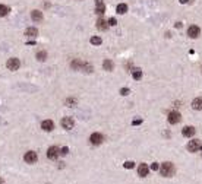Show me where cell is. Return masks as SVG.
Returning a JSON list of instances; mask_svg holds the SVG:
<instances>
[{
  "instance_id": "cell-1",
  "label": "cell",
  "mask_w": 202,
  "mask_h": 184,
  "mask_svg": "<svg viewBox=\"0 0 202 184\" xmlns=\"http://www.w3.org/2000/svg\"><path fill=\"white\" fill-rule=\"evenodd\" d=\"M160 174L163 177H171L174 174V167L171 162H164L161 167H160Z\"/></svg>"
},
{
  "instance_id": "cell-2",
  "label": "cell",
  "mask_w": 202,
  "mask_h": 184,
  "mask_svg": "<svg viewBox=\"0 0 202 184\" xmlns=\"http://www.w3.org/2000/svg\"><path fill=\"white\" fill-rule=\"evenodd\" d=\"M6 66H8V69H9V70H12V72L18 70V69H19V66H21V63H19V59H16V57H12V59H9V60H8V63H6Z\"/></svg>"
},
{
  "instance_id": "cell-3",
  "label": "cell",
  "mask_w": 202,
  "mask_h": 184,
  "mask_svg": "<svg viewBox=\"0 0 202 184\" xmlns=\"http://www.w3.org/2000/svg\"><path fill=\"white\" fill-rule=\"evenodd\" d=\"M167 120H168L170 124H177L179 121L182 120V116H180V112H179V111H171L168 114V119Z\"/></svg>"
},
{
  "instance_id": "cell-4",
  "label": "cell",
  "mask_w": 202,
  "mask_h": 184,
  "mask_svg": "<svg viewBox=\"0 0 202 184\" xmlns=\"http://www.w3.org/2000/svg\"><path fill=\"white\" fill-rule=\"evenodd\" d=\"M59 155H60V149H59L57 146H51V148H49V151H47V158H49V159L54 161V159H57Z\"/></svg>"
},
{
  "instance_id": "cell-5",
  "label": "cell",
  "mask_w": 202,
  "mask_h": 184,
  "mask_svg": "<svg viewBox=\"0 0 202 184\" xmlns=\"http://www.w3.org/2000/svg\"><path fill=\"white\" fill-rule=\"evenodd\" d=\"M24 159H25V162H27V164H35V162H37V159H38V156H37L35 152L29 151V152H27V153L24 155Z\"/></svg>"
},
{
  "instance_id": "cell-6",
  "label": "cell",
  "mask_w": 202,
  "mask_h": 184,
  "mask_svg": "<svg viewBox=\"0 0 202 184\" xmlns=\"http://www.w3.org/2000/svg\"><path fill=\"white\" fill-rule=\"evenodd\" d=\"M199 149H201V140L195 139V140H190L188 143V151L189 152H198Z\"/></svg>"
},
{
  "instance_id": "cell-7",
  "label": "cell",
  "mask_w": 202,
  "mask_h": 184,
  "mask_svg": "<svg viewBox=\"0 0 202 184\" xmlns=\"http://www.w3.org/2000/svg\"><path fill=\"white\" fill-rule=\"evenodd\" d=\"M89 142H91L92 145H101L103 143V134L101 133H92L91 137H89Z\"/></svg>"
},
{
  "instance_id": "cell-8",
  "label": "cell",
  "mask_w": 202,
  "mask_h": 184,
  "mask_svg": "<svg viewBox=\"0 0 202 184\" xmlns=\"http://www.w3.org/2000/svg\"><path fill=\"white\" fill-rule=\"evenodd\" d=\"M73 126H75V121H73L71 117H64V119L62 120V127H63V129H66V130L73 129Z\"/></svg>"
},
{
  "instance_id": "cell-9",
  "label": "cell",
  "mask_w": 202,
  "mask_h": 184,
  "mask_svg": "<svg viewBox=\"0 0 202 184\" xmlns=\"http://www.w3.org/2000/svg\"><path fill=\"white\" fill-rule=\"evenodd\" d=\"M199 34H201L199 27H196V25L189 27V29H188V35H189L190 38H198V37H199Z\"/></svg>"
},
{
  "instance_id": "cell-10",
  "label": "cell",
  "mask_w": 202,
  "mask_h": 184,
  "mask_svg": "<svg viewBox=\"0 0 202 184\" xmlns=\"http://www.w3.org/2000/svg\"><path fill=\"white\" fill-rule=\"evenodd\" d=\"M105 12V6L103 3V0H95V13L97 15H103Z\"/></svg>"
},
{
  "instance_id": "cell-11",
  "label": "cell",
  "mask_w": 202,
  "mask_h": 184,
  "mask_svg": "<svg viewBox=\"0 0 202 184\" xmlns=\"http://www.w3.org/2000/svg\"><path fill=\"white\" fill-rule=\"evenodd\" d=\"M41 129L46 130V132H51V130L54 129V123H53L51 120H44V121L41 123Z\"/></svg>"
},
{
  "instance_id": "cell-12",
  "label": "cell",
  "mask_w": 202,
  "mask_h": 184,
  "mask_svg": "<svg viewBox=\"0 0 202 184\" xmlns=\"http://www.w3.org/2000/svg\"><path fill=\"white\" fill-rule=\"evenodd\" d=\"M31 18H32V20L34 22H42V12H40V10H32L31 12Z\"/></svg>"
},
{
  "instance_id": "cell-13",
  "label": "cell",
  "mask_w": 202,
  "mask_h": 184,
  "mask_svg": "<svg viewBox=\"0 0 202 184\" xmlns=\"http://www.w3.org/2000/svg\"><path fill=\"white\" fill-rule=\"evenodd\" d=\"M148 172H149V168H148L147 164H141V165L138 167V174H139L141 177H147Z\"/></svg>"
},
{
  "instance_id": "cell-14",
  "label": "cell",
  "mask_w": 202,
  "mask_h": 184,
  "mask_svg": "<svg viewBox=\"0 0 202 184\" xmlns=\"http://www.w3.org/2000/svg\"><path fill=\"white\" fill-rule=\"evenodd\" d=\"M182 133H183V136H186V137H192V136L195 134V127H192V126H186V127H183Z\"/></svg>"
},
{
  "instance_id": "cell-15",
  "label": "cell",
  "mask_w": 202,
  "mask_h": 184,
  "mask_svg": "<svg viewBox=\"0 0 202 184\" xmlns=\"http://www.w3.org/2000/svg\"><path fill=\"white\" fill-rule=\"evenodd\" d=\"M97 28H98L100 31H105V29L108 28V25H107V22L101 18V19H98V20H97Z\"/></svg>"
},
{
  "instance_id": "cell-16",
  "label": "cell",
  "mask_w": 202,
  "mask_h": 184,
  "mask_svg": "<svg viewBox=\"0 0 202 184\" xmlns=\"http://www.w3.org/2000/svg\"><path fill=\"white\" fill-rule=\"evenodd\" d=\"M192 108L193 110H202V98H195L192 101Z\"/></svg>"
},
{
  "instance_id": "cell-17",
  "label": "cell",
  "mask_w": 202,
  "mask_h": 184,
  "mask_svg": "<svg viewBox=\"0 0 202 184\" xmlns=\"http://www.w3.org/2000/svg\"><path fill=\"white\" fill-rule=\"evenodd\" d=\"M103 67H104V70H107V72H111V70H113V67H114V64H113V61H111V60H104V64H103Z\"/></svg>"
},
{
  "instance_id": "cell-18",
  "label": "cell",
  "mask_w": 202,
  "mask_h": 184,
  "mask_svg": "<svg viewBox=\"0 0 202 184\" xmlns=\"http://www.w3.org/2000/svg\"><path fill=\"white\" fill-rule=\"evenodd\" d=\"M116 12H117L119 15H125V13L127 12V6H126L125 3H120V5H117V7H116Z\"/></svg>"
},
{
  "instance_id": "cell-19",
  "label": "cell",
  "mask_w": 202,
  "mask_h": 184,
  "mask_svg": "<svg viewBox=\"0 0 202 184\" xmlns=\"http://www.w3.org/2000/svg\"><path fill=\"white\" fill-rule=\"evenodd\" d=\"M82 66H84V61H81V60H78V59L72 61V69H75V70H81Z\"/></svg>"
},
{
  "instance_id": "cell-20",
  "label": "cell",
  "mask_w": 202,
  "mask_h": 184,
  "mask_svg": "<svg viewBox=\"0 0 202 184\" xmlns=\"http://www.w3.org/2000/svg\"><path fill=\"white\" fill-rule=\"evenodd\" d=\"M132 76H133V79L139 80L142 78V70H141V69H133V70H132Z\"/></svg>"
},
{
  "instance_id": "cell-21",
  "label": "cell",
  "mask_w": 202,
  "mask_h": 184,
  "mask_svg": "<svg viewBox=\"0 0 202 184\" xmlns=\"http://www.w3.org/2000/svg\"><path fill=\"white\" fill-rule=\"evenodd\" d=\"M37 34H38L37 28H28V29L25 31V35H27V37H37Z\"/></svg>"
},
{
  "instance_id": "cell-22",
  "label": "cell",
  "mask_w": 202,
  "mask_h": 184,
  "mask_svg": "<svg viewBox=\"0 0 202 184\" xmlns=\"http://www.w3.org/2000/svg\"><path fill=\"white\" fill-rule=\"evenodd\" d=\"M46 59H47V53L46 51H38L37 53V60L38 61H44Z\"/></svg>"
},
{
  "instance_id": "cell-23",
  "label": "cell",
  "mask_w": 202,
  "mask_h": 184,
  "mask_svg": "<svg viewBox=\"0 0 202 184\" xmlns=\"http://www.w3.org/2000/svg\"><path fill=\"white\" fill-rule=\"evenodd\" d=\"M9 13V7L5 5H0V16H6Z\"/></svg>"
},
{
  "instance_id": "cell-24",
  "label": "cell",
  "mask_w": 202,
  "mask_h": 184,
  "mask_svg": "<svg viewBox=\"0 0 202 184\" xmlns=\"http://www.w3.org/2000/svg\"><path fill=\"white\" fill-rule=\"evenodd\" d=\"M76 102H78V101H76L75 98H67V99H66V105H67V107H73Z\"/></svg>"
},
{
  "instance_id": "cell-25",
  "label": "cell",
  "mask_w": 202,
  "mask_h": 184,
  "mask_svg": "<svg viewBox=\"0 0 202 184\" xmlns=\"http://www.w3.org/2000/svg\"><path fill=\"white\" fill-rule=\"evenodd\" d=\"M123 167L127 168V170H132V168L135 167V162H133V161H126V162L123 164Z\"/></svg>"
},
{
  "instance_id": "cell-26",
  "label": "cell",
  "mask_w": 202,
  "mask_h": 184,
  "mask_svg": "<svg viewBox=\"0 0 202 184\" xmlns=\"http://www.w3.org/2000/svg\"><path fill=\"white\" fill-rule=\"evenodd\" d=\"M91 44L92 45H100L101 44V38L100 37H92L91 38Z\"/></svg>"
},
{
  "instance_id": "cell-27",
  "label": "cell",
  "mask_w": 202,
  "mask_h": 184,
  "mask_svg": "<svg viewBox=\"0 0 202 184\" xmlns=\"http://www.w3.org/2000/svg\"><path fill=\"white\" fill-rule=\"evenodd\" d=\"M129 94H130V89H129V88H122V89H120V95L126 97V95H129Z\"/></svg>"
},
{
  "instance_id": "cell-28",
  "label": "cell",
  "mask_w": 202,
  "mask_h": 184,
  "mask_svg": "<svg viewBox=\"0 0 202 184\" xmlns=\"http://www.w3.org/2000/svg\"><path fill=\"white\" fill-rule=\"evenodd\" d=\"M117 24V20H116V18H110L108 19V25H111V27H114Z\"/></svg>"
},
{
  "instance_id": "cell-29",
  "label": "cell",
  "mask_w": 202,
  "mask_h": 184,
  "mask_svg": "<svg viewBox=\"0 0 202 184\" xmlns=\"http://www.w3.org/2000/svg\"><path fill=\"white\" fill-rule=\"evenodd\" d=\"M151 170H152V171H158V170H160V165L157 164V162H154V164L151 165Z\"/></svg>"
},
{
  "instance_id": "cell-30",
  "label": "cell",
  "mask_w": 202,
  "mask_h": 184,
  "mask_svg": "<svg viewBox=\"0 0 202 184\" xmlns=\"http://www.w3.org/2000/svg\"><path fill=\"white\" fill-rule=\"evenodd\" d=\"M67 152H69V149H67V148H62L60 149V155H66Z\"/></svg>"
},
{
  "instance_id": "cell-31",
  "label": "cell",
  "mask_w": 202,
  "mask_h": 184,
  "mask_svg": "<svg viewBox=\"0 0 202 184\" xmlns=\"http://www.w3.org/2000/svg\"><path fill=\"white\" fill-rule=\"evenodd\" d=\"M141 123H142V120H141V119H139V120H133V121H132V124H133V126H136V124H141Z\"/></svg>"
},
{
  "instance_id": "cell-32",
  "label": "cell",
  "mask_w": 202,
  "mask_h": 184,
  "mask_svg": "<svg viewBox=\"0 0 202 184\" xmlns=\"http://www.w3.org/2000/svg\"><path fill=\"white\" fill-rule=\"evenodd\" d=\"M182 27V22H176V28H180Z\"/></svg>"
},
{
  "instance_id": "cell-33",
  "label": "cell",
  "mask_w": 202,
  "mask_h": 184,
  "mask_svg": "<svg viewBox=\"0 0 202 184\" xmlns=\"http://www.w3.org/2000/svg\"><path fill=\"white\" fill-rule=\"evenodd\" d=\"M189 0H180V3H188Z\"/></svg>"
},
{
  "instance_id": "cell-34",
  "label": "cell",
  "mask_w": 202,
  "mask_h": 184,
  "mask_svg": "<svg viewBox=\"0 0 202 184\" xmlns=\"http://www.w3.org/2000/svg\"><path fill=\"white\" fill-rule=\"evenodd\" d=\"M0 184H5V181H3L2 178H0Z\"/></svg>"
},
{
  "instance_id": "cell-35",
  "label": "cell",
  "mask_w": 202,
  "mask_h": 184,
  "mask_svg": "<svg viewBox=\"0 0 202 184\" xmlns=\"http://www.w3.org/2000/svg\"><path fill=\"white\" fill-rule=\"evenodd\" d=\"M201 149H202V145H201Z\"/></svg>"
}]
</instances>
